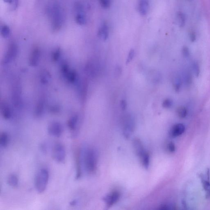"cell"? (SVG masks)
<instances>
[{
  "label": "cell",
  "instance_id": "obj_1",
  "mask_svg": "<svg viewBox=\"0 0 210 210\" xmlns=\"http://www.w3.org/2000/svg\"><path fill=\"white\" fill-rule=\"evenodd\" d=\"M48 14L51 19L52 30L57 32L61 29L64 21L62 9L57 2L53 3L48 8Z\"/></svg>",
  "mask_w": 210,
  "mask_h": 210
},
{
  "label": "cell",
  "instance_id": "obj_2",
  "mask_svg": "<svg viewBox=\"0 0 210 210\" xmlns=\"http://www.w3.org/2000/svg\"><path fill=\"white\" fill-rule=\"evenodd\" d=\"M84 164L88 173H94L97 168L98 154L95 150L88 148L84 155Z\"/></svg>",
  "mask_w": 210,
  "mask_h": 210
},
{
  "label": "cell",
  "instance_id": "obj_3",
  "mask_svg": "<svg viewBox=\"0 0 210 210\" xmlns=\"http://www.w3.org/2000/svg\"><path fill=\"white\" fill-rule=\"evenodd\" d=\"M49 180V173L45 168L40 170L36 176L35 185L36 189L40 193H42L46 190Z\"/></svg>",
  "mask_w": 210,
  "mask_h": 210
},
{
  "label": "cell",
  "instance_id": "obj_4",
  "mask_svg": "<svg viewBox=\"0 0 210 210\" xmlns=\"http://www.w3.org/2000/svg\"><path fill=\"white\" fill-rule=\"evenodd\" d=\"M52 156L57 163H63L65 161L66 151L63 144L60 143L54 144L52 148Z\"/></svg>",
  "mask_w": 210,
  "mask_h": 210
},
{
  "label": "cell",
  "instance_id": "obj_5",
  "mask_svg": "<svg viewBox=\"0 0 210 210\" xmlns=\"http://www.w3.org/2000/svg\"><path fill=\"white\" fill-rule=\"evenodd\" d=\"M18 52V47L17 44L14 42H11L8 46L7 51L5 55L3 62L8 63L14 60L17 57Z\"/></svg>",
  "mask_w": 210,
  "mask_h": 210
},
{
  "label": "cell",
  "instance_id": "obj_6",
  "mask_svg": "<svg viewBox=\"0 0 210 210\" xmlns=\"http://www.w3.org/2000/svg\"><path fill=\"white\" fill-rule=\"evenodd\" d=\"M62 125L60 122L53 121L49 124L48 127V132L49 134L53 137H60L63 133Z\"/></svg>",
  "mask_w": 210,
  "mask_h": 210
},
{
  "label": "cell",
  "instance_id": "obj_7",
  "mask_svg": "<svg viewBox=\"0 0 210 210\" xmlns=\"http://www.w3.org/2000/svg\"><path fill=\"white\" fill-rule=\"evenodd\" d=\"M75 8L76 11L75 21L78 24L85 25L86 23V18L84 12L83 7L80 3L76 4Z\"/></svg>",
  "mask_w": 210,
  "mask_h": 210
},
{
  "label": "cell",
  "instance_id": "obj_8",
  "mask_svg": "<svg viewBox=\"0 0 210 210\" xmlns=\"http://www.w3.org/2000/svg\"><path fill=\"white\" fill-rule=\"evenodd\" d=\"M120 192L117 191H114L106 195L103 200L108 207H110L118 201L120 198Z\"/></svg>",
  "mask_w": 210,
  "mask_h": 210
},
{
  "label": "cell",
  "instance_id": "obj_9",
  "mask_svg": "<svg viewBox=\"0 0 210 210\" xmlns=\"http://www.w3.org/2000/svg\"><path fill=\"white\" fill-rule=\"evenodd\" d=\"M40 54V50L38 47L33 49L30 53L29 59V63L31 66L35 67L38 65Z\"/></svg>",
  "mask_w": 210,
  "mask_h": 210
},
{
  "label": "cell",
  "instance_id": "obj_10",
  "mask_svg": "<svg viewBox=\"0 0 210 210\" xmlns=\"http://www.w3.org/2000/svg\"><path fill=\"white\" fill-rule=\"evenodd\" d=\"M78 116L77 114L72 116L68 120L67 126L73 133L72 135L76 136L77 134V132L78 125Z\"/></svg>",
  "mask_w": 210,
  "mask_h": 210
},
{
  "label": "cell",
  "instance_id": "obj_11",
  "mask_svg": "<svg viewBox=\"0 0 210 210\" xmlns=\"http://www.w3.org/2000/svg\"><path fill=\"white\" fill-rule=\"evenodd\" d=\"M185 130L184 124H175L171 128L170 132V136L172 137H175L180 136L184 133Z\"/></svg>",
  "mask_w": 210,
  "mask_h": 210
},
{
  "label": "cell",
  "instance_id": "obj_12",
  "mask_svg": "<svg viewBox=\"0 0 210 210\" xmlns=\"http://www.w3.org/2000/svg\"><path fill=\"white\" fill-rule=\"evenodd\" d=\"M135 128L134 121L132 118H128L126 121L123 129L124 134L126 137H128L132 134Z\"/></svg>",
  "mask_w": 210,
  "mask_h": 210
},
{
  "label": "cell",
  "instance_id": "obj_13",
  "mask_svg": "<svg viewBox=\"0 0 210 210\" xmlns=\"http://www.w3.org/2000/svg\"><path fill=\"white\" fill-rule=\"evenodd\" d=\"M81 154V151L80 150L77 151L75 154V161L76 168H77L76 178L77 180L79 179L82 175Z\"/></svg>",
  "mask_w": 210,
  "mask_h": 210
},
{
  "label": "cell",
  "instance_id": "obj_14",
  "mask_svg": "<svg viewBox=\"0 0 210 210\" xmlns=\"http://www.w3.org/2000/svg\"><path fill=\"white\" fill-rule=\"evenodd\" d=\"M98 35L103 41H105L108 39L109 36V29L107 24H104L101 25L99 29Z\"/></svg>",
  "mask_w": 210,
  "mask_h": 210
},
{
  "label": "cell",
  "instance_id": "obj_15",
  "mask_svg": "<svg viewBox=\"0 0 210 210\" xmlns=\"http://www.w3.org/2000/svg\"><path fill=\"white\" fill-rule=\"evenodd\" d=\"M1 113L5 120H9L11 117V111L8 104L5 102L1 103Z\"/></svg>",
  "mask_w": 210,
  "mask_h": 210
},
{
  "label": "cell",
  "instance_id": "obj_16",
  "mask_svg": "<svg viewBox=\"0 0 210 210\" xmlns=\"http://www.w3.org/2000/svg\"><path fill=\"white\" fill-rule=\"evenodd\" d=\"M133 146L136 153L139 157L146 152L144 149L142 143L139 139H136L134 140Z\"/></svg>",
  "mask_w": 210,
  "mask_h": 210
},
{
  "label": "cell",
  "instance_id": "obj_17",
  "mask_svg": "<svg viewBox=\"0 0 210 210\" xmlns=\"http://www.w3.org/2000/svg\"><path fill=\"white\" fill-rule=\"evenodd\" d=\"M45 109V102L43 99H40L35 107V116L36 117H40L42 116Z\"/></svg>",
  "mask_w": 210,
  "mask_h": 210
},
{
  "label": "cell",
  "instance_id": "obj_18",
  "mask_svg": "<svg viewBox=\"0 0 210 210\" xmlns=\"http://www.w3.org/2000/svg\"><path fill=\"white\" fill-rule=\"evenodd\" d=\"M149 3L148 0H140L139 4V11L140 14L145 15L149 10Z\"/></svg>",
  "mask_w": 210,
  "mask_h": 210
},
{
  "label": "cell",
  "instance_id": "obj_19",
  "mask_svg": "<svg viewBox=\"0 0 210 210\" xmlns=\"http://www.w3.org/2000/svg\"><path fill=\"white\" fill-rule=\"evenodd\" d=\"M7 182L9 185L13 188L18 187L19 179L17 176L14 174H11L8 177Z\"/></svg>",
  "mask_w": 210,
  "mask_h": 210
},
{
  "label": "cell",
  "instance_id": "obj_20",
  "mask_svg": "<svg viewBox=\"0 0 210 210\" xmlns=\"http://www.w3.org/2000/svg\"><path fill=\"white\" fill-rule=\"evenodd\" d=\"M141 160L142 164L143 166L146 168L148 169L149 168L150 163V156L148 152H146L142 156L140 157Z\"/></svg>",
  "mask_w": 210,
  "mask_h": 210
},
{
  "label": "cell",
  "instance_id": "obj_21",
  "mask_svg": "<svg viewBox=\"0 0 210 210\" xmlns=\"http://www.w3.org/2000/svg\"><path fill=\"white\" fill-rule=\"evenodd\" d=\"M9 143V136L5 132H2L0 136V144L3 148L7 147Z\"/></svg>",
  "mask_w": 210,
  "mask_h": 210
},
{
  "label": "cell",
  "instance_id": "obj_22",
  "mask_svg": "<svg viewBox=\"0 0 210 210\" xmlns=\"http://www.w3.org/2000/svg\"><path fill=\"white\" fill-rule=\"evenodd\" d=\"M77 72L73 70H70L68 73H67L65 77H66L67 80L69 83H74L77 80Z\"/></svg>",
  "mask_w": 210,
  "mask_h": 210
},
{
  "label": "cell",
  "instance_id": "obj_23",
  "mask_svg": "<svg viewBox=\"0 0 210 210\" xmlns=\"http://www.w3.org/2000/svg\"><path fill=\"white\" fill-rule=\"evenodd\" d=\"M176 21L180 27H184L186 24V17L184 13L180 12L177 13Z\"/></svg>",
  "mask_w": 210,
  "mask_h": 210
},
{
  "label": "cell",
  "instance_id": "obj_24",
  "mask_svg": "<svg viewBox=\"0 0 210 210\" xmlns=\"http://www.w3.org/2000/svg\"><path fill=\"white\" fill-rule=\"evenodd\" d=\"M51 78L50 74L46 71H42L40 75L41 82L43 84H46L49 82Z\"/></svg>",
  "mask_w": 210,
  "mask_h": 210
},
{
  "label": "cell",
  "instance_id": "obj_25",
  "mask_svg": "<svg viewBox=\"0 0 210 210\" xmlns=\"http://www.w3.org/2000/svg\"><path fill=\"white\" fill-rule=\"evenodd\" d=\"M1 35L4 38H8L10 34V28L6 25H3L1 28Z\"/></svg>",
  "mask_w": 210,
  "mask_h": 210
},
{
  "label": "cell",
  "instance_id": "obj_26",
  "mask_svg": "<svg viewBox=\"0 0 210 210\" xmlns=\"http://www.w3.org/2000/svg\"><path fill=\"white\" fill-rule=\"evenodd\" d=\"M203 188L205 190L207 197H210V182L209 180H206L204 179H202Z\"/></svg>",
  "mask_w": 210,
  "mask_h": 210
},
{
  "label": "cell",
  "instance_id": "obj_27",
  "mask_svg": "<svg viewBox=\"0 0 210 210\" xmlns=\"http://www.w3.org/2000/svg\"><path fill=\"white\" fill-rule=\"evenodd\" d=\"M177 113L180 118H184L187 116L188 112L186 108L185 107L180 106L177 108Z\"/></svg>",
  "mask_w": 210,
  "mask_h": 210
},
{
  "label": "cell",
  "instance_id": "obj_28",
  "mask_svg": "<svg viewBox=\"0 0 210 210\" xmlns=\"http://www.w3.org/2000/svg\"><path fill=\"white\" fill-rule=\"evenodd\" d=\"M61 55V50L60 48H58L55 49L52 53L51 58L52 61L56 62L59 60Z\"/></svg>",
  "mask_w": 210,
  "mask_h": 210
},
{
  "label": "cell",
  "instance_id": "obj_29",
  "mask_svg": "<svg viewBox=\"0 0 210 210\" xmlns=\"http://www.w3.org/2000/svg\"><path fill=\"white\" fill-rule=\"evenodd\" d=\"M101 6L104 9H108L110 7V0H99Z\"/></svg>",
  "mask_w": 210,
  "mask_h": 210
},
{
  "label": "cell",
  "instance_id": "obj_30",
  "mask_svg": "<svg viewBox=\"0 0 210 210\" xmlns=\"http://www.w3.org/2000/svg\"><path fill=\"white\" fill-rule=\"evenodd\" d=\"M70 70V69H69V65L66 63H63L61 65V70L64 77H65V76L66 75L67 73Z\"/></svg>",
  "mask_w": 210,
  "mask_h": 210
},
{
  "label": "cell",
  "instance_id": "obj_31",
  "mask_svg": "<svg viewBox=\"0 0 210 210\" xmlns=\"http://www.w3.org/2000/svg\"><path fill=\"white\" fill-rule=\"evenodd\" d=\"M173 105V101L170 99H165L163 101L162 105L163 107L165 108H171Z\"/></svg>",
  "mask_w": 210,
  "mask_h": 210
},
{
  "label": "cell",
  "instance_id": "obj_32",
  "mask_svg": "<svg viewBox=\"0 0 210 210\" xmlns=\"http://www.w3.org/2000/svg\"><path fill=\"white\" fill-rule=\"evenodd\" d=\"M135 55V51L133 49H132L128 53L127 59V60L126 63L128 64L132 60H133Z\"/></svg>",
  "mask_w": 210,
  "mask_h": 210
},
{
  "label": "cell",
  "instance_id": "obj_33",
  "mask_svg": "<svg viewBox=\"0 0 210 210\" xmlns=\"http://www.w3.org/2000/svg\"><path fill=\"white\" fill-rule=\"evenodd\" d=\"M193 71L196 76H198L200 73V67L197 62H195L193 65Z\"/></svg>",
  "mask_w": 210,
  "mask_h": 210
},
{
  "label": "cell",
  "instance_id": "obj_34",
  "mask_svg": "<svg viewBox=\"0 0 210 210\" xmlns=\"http://www.w3.org/2000/svg\"><path fill=\"white\" fill-rule=\"evenodd\" d=\"M174 207L172 205L169 204H162L159 207V209L160 210H172L174 209Z\"/></svg>",
  "mask_w": 210,
  "mask_h": 210
},
{
  "label": "cell",
  "instance_id": "obj_35",
  "mask_svg": "<svg viewBox=\"0 0 210 210\" xmlns=\"http://www.w3.org/2000/svg\"><path fill=\"white\" fill-rule=\"evenodd\" d=\"M167 149H168V151L169 152H171V153L175 152V149H176L175 144L172 142L169 143L167 145Z\"/></svg>",
  "mask_w": 210,
  "mask_h": 210
},
{
  "label": "cell",
  "instance_id": "obj_36",
  "mask_svg": "<svg viewBox=\"0 0 210 210\" xmlns=\"http://www.w3.org/2000/svg\"><path fill=\"white\" fill-rule=\"evenodd\" d=\"M40 149L41 152L44 154H46L48 152V146L46 143H42L40 146Z\"/></svg>",
  "mask_w": 210,
  "mask_h": 210
},
{
  "label": "cell",
  "instance_id": "obj_37",
  "mask_svg": "<svg viewBox=\"0 0 210 210\" xmlns=\"http://www.w3.org/2000/svg\"><path fill=\"white\" fill-rule=\"evenodd\" d=\"M19 4V0H13L10 4L11 9L12 10H15L17 8Z\"/></svg>",
  "mask_w": 210,
  "mask_h": 210
},
{
  "label": "cell",
  "instance_id": "obj_38",
  "mask_svg": "<svg viewBox=\"0 0 210 210\" xmlns=\"http://www.w3.org/2000/svg\"><path fill=\"white\" fill-rule=\"evenodd\" d=\"M190 39L191 41L192 42H194L196 39V34L194 31H191V33H190Z\"/></svg>",
  "mask_w": 210,
  "mask_h": 210
},
{
  "label": "cell",
  "instance_id": "obj_39",
  "mask_svg": "<svg viewBox=\"0 0 210 210\" xmlns=\"http://www.w3.org/2000/svg\"><path fill=\"white\" fill-rule=\"evenodd\" d=\"M182 52L184 57H188L189 56L190 54L189 51L187 47H184L183 48Z\"/></svg>",
  "mask_w": 210,
  "mask_h": 210
},
{
  "label": "cell",
  "instance_id": "obj_40",
  "mask_svg": "<svg viewBox=\"0 0 210 210\" xmlns=\"http://www.w3.org/2000/svg\"><path fill=\"white\" fill-rule=\"evenodd\" d=\"M51 111L53 113H58L60 110V108L59 106L57 105H54V106H52L50 108Z\"/></svg>",
  "mask_w": 210,
  "mask_h": 210
},
{
  "label": "cell",
  "instance_id": "obj_41",
  "mask_svg": "<svg viewBox=\"0 0 210 210\" xmlns=\"http://www.w3.org/2000/svg\"><path fill=\"white\" fill-rule=\"evenodd\" d=\"M120 106L123 110H125L126 109L127 104L125 100H122L120 102Z\"/></svg>",
  "mask_w": 210,
  "mask_h": 210
},
{
  "label": "cell",
  "instance_id": "obj_42",
  "mask_svg": "<svg viewBox=\"0 0 210 210\" xmlns=\"http://www.w3.org/2000/svg\"><path fill=\"white\" fill-rule=\"evenodd\" d=\"M77 203V200H74L72 201V202H70V205L71 206H75L76 205Z\"/></svg>",
  "mask_w": 210,
  "mask_h": 210
},
{
  "label": "cell",
  "instance_id": "obj_43",
  "mask_svg": "<svg viewBox=\"0 0 210 210\" xmlns=\"http://www.w3.org/2000/svg\"><path fill=\"white\" fill-rule=\"evenodd\" d=\"M12 1H13V0H4V1L5 3L10 4L11 3Z\"/></svg>",
  "mask_w": 210,
  "mask_h": 210
},
{
  "label": "cell",
  "instance_id": "obj_44",
  "mask_svg": "<svg viewBox=\"0 0 210 210\" xmlns=\"http://www.w3.org/2000/svg\"><path fill=\"white\" fill-rule=\"evenodd\" d=\"M188 1H190V2H191V1H193V0H188Z\"/></svg>",
  "mask_w": 210,
  "mask_h": 210
}]
</instances>
